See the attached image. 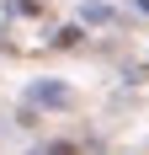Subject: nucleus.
I'll list each match as a JSON object with an SVG mask.
<instances>
[]
</instances>
